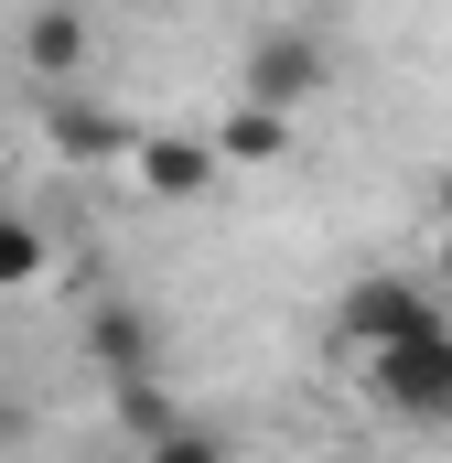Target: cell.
Instances as JSON below:
<instances>
[{
    "label": "cell",
    "instance_id": "cell-6",
    "mask_svg": "<svg viewBox=\"0 0 452 463\" xmlns=\"http://www.w3.org/2000/svg\"><path fill=\"white\" fill-rule=\"evenodd\" d=\"M87 355L108 366V388H129V377H151V355H162V324H151L140 302H98V313H87Z\"/></svg>",
    "mask_w": 452,
    "mask_h": 463
},
{
    "label": "cell",
    "instance_id": "cell-3",
    "mask_svg": "<svg viewBox=\"0 0 452 463\" xmlns=\"http://www.w3.org/2000/svg\"><path fill=\"white\" fill-rule=\"evenodd\" d=\"M420 324H442V291L431 280H410V269H366V280H344L334 302V355H388L399 335H420Z\"/></svg>",
    "mask_w": 452,
    "mask_h": 463
},
{
    "label": "cell",
    "instance_id": "cell-14",
    "mask_svg": "<svg viewBox=\"0 0 452 463\" xmlns=\"http://www.w3.org/2000/svg\"><path fill=\"white\" fill-rule=\"evenodd\" d=\"M324 463H366V453H324Z\"/></svg>",
    "mask_w": 452,
    "mask_h": 463
},
{
    "label": "cell",
    "instance_id": "cell-7",
    "mask_svg": "<svg viewBox=\"0 0 452 463\" xmlns=\"http://www.w3.org/2000/svg\"><path fill=\"white\" fill-rule=\"evenodd\" d=\"M43 129H54V151H65V162H129V151H140V129L76 109V98H43Z\"/></svg>",
    "mask_w": 452,
    "mask_h": 463
},
{
    "label": "cell",
    "instance_id": "cell-2",
    "mask_svg": "<svg viewBox=\"0 0 452 463\" xmlns=\"http://www.w3.org/2000/svg\"><path fill=\"white\" fill-rule=\"evenodd\" d=\"M366 399L420 420V431H452V313L420 324V335H399L388 355H366Z\"/></svg>",
    "mask_w": 452,
    "mask_h": 463
},
{
    "label": "cell",
    "instance_id": "cell-12",
    "mask_svg": "<svg viewBox=\"0 0 452 463\" xmlns=\"http://www.w3.org/2000/svg\"><path fill=\"white\" fill-rule=\"evenodd\" d=\"M431 291H452V237H442V248H431Z\"/></svg>",
    "mask_w": 452,
    "mask_h": 463
},
{
    "label": "cell",
    "instance_id": "cell-9",
    "mask_svg": "<svg viewBox=\"0 0 452 463\" xmlns=\"http://www.w3.org/2000/svg\"><path fill=\"white\" fill-rule=\"evenodd\" d=\"M43 269H54V237L33 227V216H11V205H0V291H33Z\"/></svg>",
    "mask_w": 452,
    "mask_h": 463
},
{
    "label": "cell",
    "instance_id": "cell-4",
    "mask_svg": "<svg viewBox=\"0 0 452 463\" xmlns=\"http://www.w3.org/2000/svg\"><path fill=\"white\" fill-rule=\"evenodd\" d=\"M87 54H98V22H87V11H65V0H43V11L22 22V65H33V87H43V98H76V76H87Z\"/></svg>",
    "mask_w": 452,
    "mask_h": 463
},
{
    "label": "cell",
    "instance_id": "cell-1",
    "mask_svg": "<svg viewBox=\"0 0 452 463\" xmlns=\"http://www.w3.org/2000/svg\"><path fill=\"white\" fill-rule=\"evenodd\" d=\"M334 76V43L313 22H259L248 54H237V109H269V118H302Z\"/></svg>",
    "mask_w": 452,
    "mask_h": 463
},
{
    "label": "cell",
    "instance_id": "cell-5",
    "mask_svg": "<svg viewBox=\"0 0 452 463\" xmlns=\"http://www.w3.org/2000/svg\"><path fill=\"white\" fill-rule=\"evenodd\" d=\"M216 173H226L216 140H184V129H140V151H129V184H140V194H162V205H194Z\"/></svg>",
    "mask_w": 452,
    "mask_h": 463
},
{
    "label": "cell",
    "instance_id": "cell-10",
    "mask_svg": "<svg viewBox=\"0 0 452 463\" xmlns=\"http://www.w3.org/2000/svg\"><path fill=\"white\" fill-rule=\"evenodd\" d=\"M140 463H226V431H205V420H184L173 442H151Z\"/></svg>",
    "mask_w": 452,
    "mask_h": 463
},
{
    "label": "cell",
    "instance_id": "cell-8",
    "mask_svg": "<svg viewBox=\"0 0 452 463\" xmlns=\"http://www.w3.org/2000/svg\"><path fill=\"white\" fill-rule=\"evenodd\" d=\"M280 151H291V118L226 109V129H216V162H226V173H259V162H280Z\"/></svg>",
    "mask_w": 452,
    "mask_h": 463
},
{
    "label": "cell",
    "instance_id": "cell-13",
    "mask_svg": "<svg viewBox=\"0 0 452 463\" xmlns=\"http://www.w3.org/2000/svg\"><path fill=\"white\" fill-rule=\"evenodd\" d=\"M431 205H442V237H452V173H442V184H431Z\"/></svg>",
    "mask_w": 452,
    "mask_h": 463
},
{
    "label": "cell",
    "instance_id": "cell-11",
    "mask_svg": "<svg viewBox=\"0 0 452 463\" xmlns=\"http://www.w3.org/2000/svg\"><path fill=\"white\" fill-rule=\"evenodd\" d=\"M22 431H33V410H22V399H0V453H11Z\"/></svg>",
    "mask_w": 452,
    "mask_h": 463
}]
</instances>
